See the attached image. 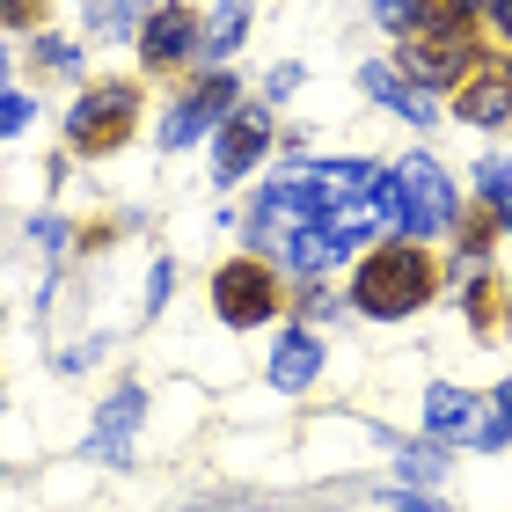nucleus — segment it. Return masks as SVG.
I'll use <instances>...</instances> for the list:
<instances>
[{
	"label": "nucleus",
	"mask_w": 512,
	"mask_h": 512,
	"mask_svg": "<svg viewBox=\"0 0 512 512\" xmlns=\"http://www.w3.org/2000/svg\"><path fill=\"white\" fill-rule=\"evenodd\" d=\"M388 512H447V505H432V498H417V491H395Z\"/></svg>",
	"instance_id": "4be33fe9"
},
{
	"label": "nucleus",
	"mask_w": 512,
	"mask_h": 512,
	"mask_svg": "<svg viewBox=\"0 0 512 512\" xmlns=\"http://www.w3.org/2000/svg\"><path fill=\"white\" fill-rule=\"evenodd\" d=\"M469 66H476L469 30H432V37L410 44V74H417V81H461Z\"/></svg>",
	"instance_id": "1a4fd4ad"
},
{
	"label": "nucleus",
	"mask_w": 512,
	"mask_h": 512,
	"mask_svg": "<svg viewBox=\"0 0 512 512\" xmlns=\"http://www.w3.org/2000/svg\"><path fill=\"white\" fill-rule=\"evenodd\" d=\"M491 22H498V30L512 37V0H491Z\"/></svg>",
	"instance_id": "bb28decb"
},
{
	"label": "nucleus",
	"mask_w": 512,
	"mask_h": 512,
	"mask_svg": "<svg viewBox=\"0 0 512 512\" xmlns=\"http://www.w3.org/2000/svg\"><path fill=\"white\" fill-rule=\"evenodd\" d=\"M139 388H125V395H110L103 403V417H96V439H88V447H96V461H132V432H139Z\"/></svg>",
	"instance_id": "9d476101"
},
{
	"label": "nucleus",
	"mask_w": 512,
	"mask_h": 512,
	"mask_svg": "<svg viewBox=\"0 0 512 512\" xmlns=\"http://www.w3.org/2000/svg\"><path fill=\"white\" fill-rule=\"evenodd\" d=\"M374 8H381V22H395V30L410 22V0H374Z\"/></svg>",
	"instance_id": "a878e982"
},
{
	"label": "nucleus",
	"mask_w": 512,
	"mask_h": 512,
	"mask_svg": "<svg viewBox=\"0 0 512 512\" xmlns=\"http://www.w3.org/2000/svg\"><path fill=\"white\" fill-rule=\"evenodd\" d=\"M139 15H154V0H88V8H81V22L96 37H132Z\"/></svg>",
	"instance_id": "2eb2a0df"
},
{
	"label": "nucleus",
	"mask_w": 512,
	"mask_h": 512,
	"mask_svg": "<svg viewBox=\"0 0 512 512\" xmlns=\"http://www.w3.org/2000/svg\"><path fill=\"white\" fill-rule=\"evenodd\" d=\"M425 425H432V432H461V439H469V432H476V403H469L461 388H425Z\"/></svg>",
	"instance_id": "4468645a"
},
{
	"label": "nucleus",
	"mask_w": 512,
	"mask_h": 512,
	"mask_svg": "<svg viewBox=\"0 0 512 512\" xmlns=\"http://www.w3.org/2000/svg\"><path fill=\"white\" fill-rule=\"evenodd\" d=\"M461 118L469 125H498V118H512V74L505 66H491V74H469V88H461Z\"/></svg>",
	"instance_id": "f8f14e48"
},
{
	"label": "nucleus",
	"mask_w": 512,
	"mask_h": 512,
	"mask_svg": "<svg viewBox=\"0 0 512 512\" xmlns=\"http://www.w3.org/2000/svg\"><path fill=\"white\" fill-rule=\"evenodd\" d=\"M198 44H205V30H198L191 8H154L139 22V59L147 66H176V59H191Z\"/></svg>",
	"instance_id": "0eeeda50"
},
{
	"label": "nucleus",
	"mask_w": 512,
	"mask_h": 512,
	"mask_svg": "<svg viewBox=\"0 0 512 512\" xmlns=\"http://www.w3.org/2000/svg\"><path fill=\"white\" fill-rule=\"evenodd\" d=\"M242 44V8H213L205 15V52H235Z\"/></svg>",
	"instance_id": "f3484780"
},
{
	"label": "nucleus",
	"mask_w": 512,
	"mask_h": 512,
	"mask_svg": "<svg viewBox=\"0 0 512 512\" xmlns=\"http://www.w3.org/2000/svg\"><path fill=\"white\" fill-rule=\"evenodd\" d=\"M227 110H235V74H205L191 96H183L176 110H169V125H161V139H169V147H198L205 132H213Z\"/></svg>",
	"instance_id": "39448f33"
},
{
	"label": "nucleus",
	"mask_w": 512,
	"mask_h": 512,
	"mask_svg": "<svg viewBox=\"0 0 512 512\" xmlns=\"http://www.w3.org/2000/svg\"><path fill=\"white\" fill-rule=\"evenodd\" d=\"M132 118H139V88L132 81H96L81 88L74 118H66V139H74V154H110L132 139Z\"/></svg>",
	"instance_id": "f03ea898"
},
{
	"label": "nucleus",
	"mask_w": 512,
	"mask_h": 512,
	"mask_svg": "<svg viewBox=\"0 0 512 512\" xmlns=\"http://www.w3.org/2000/svg\"><path fill=\"white\" fill-rule=\"evenodd\" d=\"M388 191H395V227H410V235H439L454 220V183L432 169V154H410L388 176Z\"/></svg>",
	"instance_id": "7ed1b4c3"
},
{
	"label": "nucleus",
	"mask_w": 512,
	"mask_h": 512,
	"mask_svg": "<svg viewBox=\"0 0 512 512\" xmlns=\"http://www.w3.org/2000/svg\"><path fill=\"white\" fill-rule=\"evenodd\" d=\"M483 198H498V213H505V227H512V169H491V161H483Z\"/></svg>",
	"instance_id": "6ab92c4d"
},
{
	"label": "nucleus",
	"mask_w": 512,
	"mask_h": 512,
	"mask_svg": "<svg viewBox=\"0 0 512 512\" xmlns=\"http://www.w3.org/2000/svg\"><path fill=\"white\" fill-rule=\"evenodd\" d=\"M30 125V96H0V139H15Z\"/></svg>",
	"instance_id": "aec40b11"
},
{
	"label": "nucleus",
	"mask_w": 512,
	"mask_h": 512,
	"mask_svg": "<svg viewBox=\"0 0 512 512\" xmlns=\"http://www.w3.org/2000/svg\"><path fill=\"white\" fill-rule=\"evenodd\" d=\"M264 147H271V118H264V110H235L227 132H220V147H213V176L220 183H242Z\"/></svg>",
	"instance_id": "6e6552de"
},
{
	"label": "nucleus",
	"mask_w": 512,
	"mask_h": 512,
	"mask_svg": "<svg viewBox=\"0 0 512 512\" xmlns=\"http://www.w3.org/2000/svg\"><path fill=\"white\" fill-rule=\"evenodd\" d=\"M37 15H44V0H0V22H15V30L37 22Z\"/></svg>",
	"instance_id": "412c9836"
},
{
	"label": "nucleus",
	"mask_w": 512,
	"mask_h": 512,
	"mask_svg": "<svg viewBox=\"0 0 512 512\" xmlns=\"http://www.w3.org/2000/svg\"><path fill=\"white\" fill-rule=\"evenodd\" d=\"M264 88H271V96H293V88H300V66H271Z\"/></svg>",
	"instance_id": "b1692460"
},
{
	"label": "nucleus",
	"mask_w": 512,
	"mask_h": 512,
	"mask_svg": "<svg viewBox=\"0 0 512 512\" xmlns=\"http://www.w3.org/2000/svg\"><path fill=\"white\" fill-rule=\"evenodd\" d=\"M483 0H410V22L403 30H417V22H432V30H469Z\"/></svg>",
	"instance_id": "dca6fc26"
},
{
	"label": "nucleus",
	"mask_w": 512,
	"mask_h": 512,
	"mask_svg": "<svg viewBox=\"0 0 512 512\" xmlns=\"http://www.w3.org/2000/svg\"><path fill=\"white\" fill-rule=\"evenodd\" d=\"M0 81H8V59H0Z\"/></svg>",
	"instance_id": "c85d7f7f"
},
{
	"label": "nucleus",
	"mask_w": 512,
	"mask_h": 512,
	"mask_svg": "<svg viewBox=\"0 0 512 512\" xmlns=\"http://www.w3.org/2000/svg\"><path fill=\"white\" fill-rule=\"evenodd\" d=\"M315 374H322V344H315V330L278 337V352H271V381H278V388H308Z\"/></svg>",
	"instance_id": "ddd939ff"
},
{
	"label": "nucleus",
	"mask_w": 512,
	"mask_h": 512,
	"mask_svg": "<svg viewBox=\"0 0 512 512\" xmlns=\"http://www.w3.org/2000/svg\"><path fill=\"white\" fill-rule=\"evenodd\" d=\"M169 300V264H154V278H147V308H161Z\"/></svg>",
	"instance_id": "393cba45"
},
{
	"label": "nucleus",
	"mask_w": 512,
	"mask_h": 512,
	"mask_svg": "<svg viewBox=\"0 0 512 512\" xmlns=\"http://www.w3.org/2000/svg\"><path fill=\"white\" fill-rule=\"evenodd\" d=\"M271 300H278V286H271V271L256 264V256H235V264L213 278V308H220V322H235V330L264 322Z\"/></svg>",
	"instance_id": "20e7f679"
},
{
	"label": "nucleus",
	"mask_w": 512,
	"mask_h": 512,
	"mask_svg": "<svg viewBox=\"0 0 512 512\" xmlns=\"http://www.w3.org/2000/svg\"><path fill=\"white\" fill-rule=\"evenodd\" d=\"M403 476L410 483H439V476H447V454H439V447H410L403 454Z\"/></svg>",
	"instance_id": "a211bd4d"
},
{
	"label": "nucleus",
	"mask_w": 512,
	"mask_h": 512,
	"mask_svg": "<svg viewBox=\"0 0 512 512\" xmlns=\"http://www.w3.org/2000/svg\"><path fill=\"white\" fill-rule=\"evenodd\" d=\"M432 286H439V264L425 249H410V242H395V249H374L359 264V286H352V300L374 322H395V315H417L432 300Z\"/></svg>",
	"instance_id": "f257e3e1"
},
{
	"label": "nucleus",
	"mask_w": 512,
	"mask_h": 512,
	"mask_svg": "<svg viewBox=\"0 0 512 512\" xmlns=\"http://www.w3.org/2000/svg\"><path fill=\"white\" fill-rule=\"evenodd\" d=\"M44 66H59V74H81V52H66V44H44Z\"/></svg>",
	"instance_id": "5701e85b"
},
{
	"label": "nucleus",
	"mask_w": 512,
	"mask_h": 512,
	"mask_svg": "<svg viewBox=\"0 0 512 512\" xmlns=\"http://www.w3.org/2000/svg\"><path fill=\"white\" fill-rule=\"evenodd\" d=\"M286 183L315 191V205H352V198H366V191H381L374 161H293Z\"/></svg>",
	"instance_id": "423d86ee"
},
{
	"label": "nucleus",
	"mask_w": 512,
	"mask_h": 512,
	"mask_svg": "<svg viewBox=\"0 0 512 512\" xmlns=\"http://www.w3.org/2000/svg\"><path fill=\"white\" fill-rule=\"evenodd\" d=\"M366 96H381L388 110H403V118H417V125H432L439 118V103H432V88H410V74H395V66H366Z\"/></svg>",
	"instance_id": "9b49d317"
},
{
	"label": "nucleus",
	"mask_w": 512,
	"mask_h": 512,
	"mask_svg": "<svg viewBox=\"0 0 512 512\" xmlns=\"http://www.w3.org/2000/svg\"><path fill=\"white\" fill-rule=\"evenodd\" d=\"M498 417H512V381H505V388H498Z\"/></svg>",
	"instance_id": "cd10ccee"
}]
</instances>
